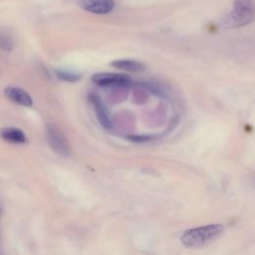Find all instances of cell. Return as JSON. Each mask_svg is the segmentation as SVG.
Segmentation results:
<instances>
[{
    "label": "cell",
    "instance_id": "obj_1",
    "mask_svg": "<svg viewBox=\"0 0 255 255\" xmlns=\"http://www.w3.org/2000/svg\"><path fill=\"white\" fill-rule=\"evenodd\" d=\"M224 232L222 224H209L185 230L180 242L188 248H199L217 240Z\"/></svg>",
    "mask_w": 255,
    "mask_h": 255
},
{
    "label": "cell",
    "instance_id": "obj_2",
    "mask_svg": "<svg viewBox=\"0 0 255 255\" xmlns=\"http://www.w3.org/2000/svg\"><path fill=\"white\" fill-rule=\"evenodd\" d=\"M254 19V5L252 0H235L233 8L228 16L229 27H242L251 23Z\"/></svg>",
    "mask_w": 255,
    "mask_h": 255
},
{
    "label": "cell",
    "instance_id": "obj_3",
    "mask_svg": "<svg viewBox=\"0 0 255 255\" xmlns=\"http://www.w3.org/2000/svg\"><path fill=\"white\" fill-rule=\"evenodd\" d=\"M46 136L49 144L55 150V152L59 153L62 156L69 157L72 153V149L68 140L62 131L53 125H48L46 128Z\"/></svg>",
    "mask_w": 255,
    "mask_h": 255
},
{
    "label": "cell",
    "instance_id": "obj_4",
    "mask_svg": "<svg viewBox=\"0 0 255 255\" xmlns=\"http://www.w3.org/2000/svg\"><path fill=\"white\" fill-rule=\"evenodd\" d=\"M93 82L101 87H123L130 84L129 77L123 74L115 73H98L92 77Z\"/></svg>",
    "mask_w": 255,
    "mask_h": 255
},
{
    "label": "cell",
    "instance_id": "obj_5",
    "mask_svg": "<svg viewBox=\"0 0 255 255\" xmlns=\"http://www.w3.org/2000/svg\"><path fill=\"white\" fill-rule=\"evenodd\" d=\"M78 3L85 11L99 15L111 13L115 8L114 0H78Z\"/></svg>",
    "mask_w": 255,
    "mask_h": 255
},
{
    "label": "cell",
    "instance_id": "obj_6",
    "mask_svg": "<svg viewBox=\"0 0 255 255\" xmlns=\"http://www.w3.org/2000/svg\"><path fill=\"white\" fill-rule=\"evenodd\" d=\"M5 96L11 100L12 102L24 106V107H31L33 105V100L31 96L23 89L18 87H7L4 91Z\"/></svg>",
    "mask_w": 255,
    "mask_h": 255
},
{
    "label": "cell",
    "instance_id": "obj_7",
    "mask_svg": "<svg viewBox=\"0 0 255 255\" xmlns=\"http://www.w3.org/2000/svg\"><path fill=\"white\" fill-rule=\"evenodd\" d=\"M91 101L94 105V108H95V111H96V114H97V117H98V120H99L101 126L107 129L112 128L113 123L109 117L108 111H107L105 105L103 104L102 100L97 95H92Z\"/></svg>",
    "mask_w": 255,
    "mask_h": 255
},
{
    "label": "cell",
    "instance_id": "obj_8",
    "mask_svg": "<svg viewBox=\"0 0 255 255\" xmlns=\"http://www.w3.org/2000/svg\"><path fill=\"white\" fill-rule=\"evenodd\" d=\"M111 66H113L116 69L128 72H141L145 69V66L142 63L130 59L116 60L111 63Z\"/></svg>",
    "mask_w": 255,
    "mask_h": 255
},
{
    "label": "cell",
    "instance_id": "obj_9",
    "mask_svg": "<svg viewBox=\"0 0 255 255\" xmlns=\"http://www.w3.org/2000/svg\"><path fill=\"white\" fill-rule=\"evenodd\" d=\"M1 137L14 143H25L27 141L25 133L17 128H5L1 131Z\"/></svg>",
    "mask_w": 255,
    "mask_h": 255
},
{
    "label": "cell",
    "instance_id": "obj_10",
    "mask_svg": "<svg viewBox=\"0 0 255 255\" xmlns=\"http://www.w3.org/2000/svg\"><path fill=\"white\" fill-rule=\"evenodd\" d=\"M56 75L60 80L65 82H76L81 78V75L66 70H56Z\"/></svg>",
    "mask_w": 255,
    "mask_h": 255
},
{
    "label": "cell",
    "instance_id": "obj_11",
    "mask_svg": "<svg viewBox=\"0 0 255 255\" xmlns=\"http://www.w3.org/2000/svg\"><path fill=\"white\" fill-rule=\"evenodd\" d=\"M0 49L5 51H11L13 49L12 38L3 32H0Z\"/></svg>",
    "mask_w": 255,
    "mask_h": 255
}]
</instances>
